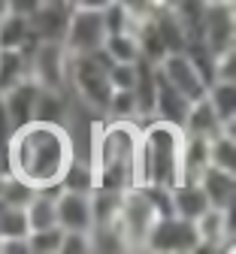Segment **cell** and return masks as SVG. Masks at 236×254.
Masks as SVG:
<instances>
[{"label":"cell","instance_id":"obj_16","mask_svg":"<svg viewBox=\"0 0 236 254\" xmlns=\"http://www.w3.org/2000/svg\"><path fill=\"white\" fill-rule=\"evenodd\" d=\"M188 106H191V100L185 97V94H179L170 82L157 73V85H155V118L182 127L185 115H188Z\"/></svg>","mask_w":236,"mask_h":254},{"label":"cell","instance_id":"obj_2","mask_svg":"<svg viewBox=\"0 0 236 254\" xmlns=\"http://www.w3.org/2000/svg\"><path fill=\"white\" fill-rule=\"evenodd\" d=\"M137 148H140V121L97 118L88 139V167L94 188L124 190L137 185Z\"/></svg>","mask_w":236,"mask_h":254},{"label":"cell","instance_id":"obj_8","mask_svg":"<svg viewBox=\"0 0 236 254\" xmlns=\"http://www.w3.org/2000/svg\"><path fill=\"white\" fill-rule=\"evenodd\" d=\"M200 40L218 58L236 49V3H206L200 18Z\"/></svg>","mask_w":236,"mask_h":254},{"label":"cell","instance_id":"obj_36","mask_svg":"<svg viewBox=\"0 0 236 254\" xmlns=\"http://www.w3.org/2000/svg\"><path fill=\"white\" fill-rule=\"evenodd\" d=\"M203 3H230V0H203Z\"/></svg>","mask_w":236,"mask_h":254},{"label":"cell","instance_id":"obj_23","mask_svg":"<svg viewBox=\"0 0 236 254\" xmlns=\"http://www.w3.org/2000/svg\"><path fill=\"white\" fill-rule=\"evenodd\" d=\"M206 97H209L212 109L218 112L221 124H227V121H236V82H224V79H215V82H209Z\"/></svg>","mask_w":236,"mask_h":254},{"label":"cell","instance_id":"obj_25","mask_svg":"<svg viewBox=\"0 0 236 254\" xmlns=\"http://www.w3.org/2000/svg\"><path fill=\"white\" fill-rule=\"evenodd\" d=\"M103 52L112 58V61H118V64H137L143 55H140V40H137V34H109L106 37V43H103Z\"/></svg>","mask_w":236,"mask_h":254},{"label":"cell","instance_id":"obj_24","mask_svg":"<svg viewBox=\"0 0 236 254\" xmlns=\"http://www.w3.org/2000/svg\"><path fill=\"white\" fill-rule=\"evenodd\" d=\"M209 167L236 173V133L221 127V133L209 139Z\"/></svg>","mask_w":236,"mask_h":254},{"label":"cell","instance_id":"obj_4","mask_svg":"<svg viewBox=\"0 0 236 254\" xmlns=\"http://www.w3.org/2000/svg\"><path fill=\"white\" fill-rule=\"evenodd\" d=\"M112 58L97 49L91 55H70V67H67V88L73 91V97L85 103L97 118L106 115L109 97H112V82H109V67Z\"/></svg>","mask_w":236,"mask_h":254},{"label":"cell","instance_id":"obj_14","mask_svg":"<svg viewBox=\"0 0 236 254\" xmlns=\"http://www.w3.org/2000/svg\"><path fill=\"white\" fill-rule=\"evenodd\" d=\"M200 188H203L209 206H215V209H233L236 206V173L206 167L203 176H200Z\"/></svg>","mask_w":236,"mask_h":254},{"label":"cell","instance_id":"obj_3","mask_svg":"<svg viewBox=\"0 0 236 254\" xmlns=\"http://www.w3.org/2000/svg\"><path fill=\"white\" fill-rule=\"evenodd\" d=\"M182 145L185 130L170 121L152 118L140 127L137 148V185L140 188H163L170 190L182 176Z\"/></svg>","mask_w":236,"mask_h":254},{"label":"cell","instance_id":"obj_26","mask_svg":"<svg viewBox=\"0 0 236 254\" xmlns=\"http://www.w3.org/2000/svg\"><path fill=\"white\" fill-rule=\"evenodd\" d=\"M27 233H30V227H27L24 206H9L0 200V239H18Z\"/></svg>","mask_w":236,"mask_h":254},{"label":"cell","instance_id":"obj_6","mask_svg":"<svg viewBox=\"0 0 236 254\" xmlns=\"http://www.w3.org/2000/svg\"><path fill=\"white\" fill-rule=\"evenodd\" d=\"M106 37L109 30L100 9H82V6L70 9V21H67V30H64V49L70 55H91L97 49H103Z\"/></svg>","mask_w":236,"mask_h":254},{"label":"cell","instance_id":"obj_19","mask_svg":"<svg viewBox=\"0 0 236 254\" xmlns=\"http://www.w3.org/2000/svg\"><path fill=\"white\" fill-rule=\"evenodd\" d=\"M182 130H185V133H191V136H206V139H212L215 133H221V118H218V112L212 109L209 97L191 100Z\"/></svg>","mask_w":236,"mask_h":254},{"label":"cell","instance_id":"obj_35","mask_svg":"<svg viewBox=\"0 0 236 254\" xmlns=\"http://www.w3.org/2000/svg\"><path fill=\"white\" fill-rule=\"evenodd\" d=\"M3 142L6 139H0V167H3ZM0 176H3V170H0Z\"/></svg>","mask_w":236,"mask_h":254},{"label":"cell","instance_id":"obj_28","mask_svg":"<svg viewBox=\"0 0 236 254\" xmlns=\"http://www.w3.org/2000/svg\"><path fill=\"white\" fill-rule=\"evenodd\" d=\"M91 251V233L88 230H64L61 254H88Z\"/></svg>","mask_w":236,"mask_h":254},{"label":"cell","instance_id":"obj_5","mask_svg":"<svg viewBox=\"0 0 236 254\" xmlns=\"http://www.w3.org/2000/svg\"><path fill=\"white\" fill-rule=\"evenodd\" d=\"M160 215L163 212H160V206L152 197L149 188H140V185L124 188L121 200H118V209H115V218H112V227L118 230L124 251H143L146 239H149V233L155 227V221Z\"/></svg>","mask_w":236,"mask_h":254},{"label":"cell","instance_id":"obj_29","mask_svg":"<svg viewBox=\"0 0 236 254\" xmlns=\"http://www.w3.org/2000/svg\"><path fill=\"white\" fill-rule=\"evenodd\" d=\"M115 3L124 6L133 18H140V21H146V18H152L157 9H163L160 0H115Z\"/></svg>","mask_w":236,"mask_h":254},{"label":"cell","instance_id":"obj_21","mask_svg":"<svg viewBox=\"0 0 236 254\" xmlns=\"http://www.w3.org/2000/svg\"><path fill=\"white\" fill-rule=\"evenodd\" d=\"M30 79V61L18 49H0V94H6L18 82Z\"/></svg>","mask_w":236,"mask_h":254},{"label":"cell","instance_id":"obj_10","mask_svg":"<svg viewBox=\"0 0 236 254\" xmlns=\"http://www.w3.org/2000/svg\"><path fill=\"white\" fill-rule=\"evenodd\" d=\"M157 73L179 94H185L188 100H200V97H206V91H209V82L197 70V64L191 61L188 52H166L157 61Z\"/></svg>","mask_w":236,"mask_h":254},{"label":"cell","instance_id":"obj_37","mask_svg":"<svg viewBox=\"0 0 236 254\" xmlns=\"http://www.w3.org/2000/svg\"><path fill=\"white\" fill-rule=\"evenodd\" d=\"M67 3H76V0H67Z\"/></svg>","mask_w":236,"mask_h":254},{"label":"cell","instance_id":"obj_22","mask_svg":"<svg viewBox=\"0 0 236 254\" xmlns=\"http://www.w3.org/2000/svg\"><path fill=\"white\" fill-rule=\"evenodd\" d=\"M24 215H27V227L30 230L55 227L58 224V215H55V190H33V197L24 203Z\"/></svg>","mask_w":236,"mask_h":254},{"label":"cell","instance_id":"obj_20","mask_svg":"<svg viewBox=\"0 0 236 254\" xmlns=\"http://www.w3.org/2000/svg\"><path fill=\"white\" fill-rule=\"evenodd\" d=\"M209 167V139L206 136H191L185 133L182 145V176L179 182H200L203 170Z\"/></svg>","mask_w":236,"mask_h":254},{"label":"cell","instance_id":"obj_31","mask_svg":"<svg viewBox=\"0 0 236 254\" xmlns=\"http://www.w3.org/2000/svg\"><path fill=\"white\" fill-rule=\"evenodd\" d=\"M215 79H224V82H236V49L233 52H224L215 58ZM212 79V82H215Z\"/></svg>","mask_w":236,"mask_h":254},{"label":"cell","instance_id":"obj_11","mask_svg":"<svg viewBox=\"0 0 236 254\" xmlns=\"http://www.w3.org/2000/svg\"><path fill=\"white\" fill-rule=\"evenodd\" d=\"M70 9H73V3H67V0H40V3L27 12L30 34L40 43H64Z\"/></svg>","mask_w":236,"mask_h":254},{"label":"cell","instance_id":"obj_15","mask_svg":"<svg viewBox=\"0 0 236 254\" xmlns=\"http://www.w3.org/2000/svg\"><path fill=\"white\" fill-rule=\"evenodd\" d=\"M37 37L30 34V24H27V12H3L0 15V49H18L24 55H30L37 49Z\"/></svg>","mask_w":236,"mask_h":254},{"label":"cell","instance_id":"obj_1","mask_svg":"<svg viewBox=\"0 0 236 254\" xmlns=\"http://www.w3.org/2000/svg\"><path fill=\"white\" fill-rule=\"evenodd\" d=\"M73 157V139L64 124L27 121L6 136V176L33 190H58Z\"/></svg>","mask_w":236,"mask_h":254},{"label":"cell","instance_id":"obj_13","mask_svg":"<svg viewBox=\"0 0 236 254\" xmlns=\"http://www.w3.org/2000/svg\"><path fill=\"white\" fill-rule=\"evenodd\" d=\"M37 94H40V85L33 82V79H24L15 88H9L6 94H0V97H3V106H6V115H9L12 130H15V127H21V124H27V121H33Z\"/></svg>","mask_w":236,"mask_h":254},{"label":"cell","instance_id":"obj_9","mask_svg":"<svg viewBox=\"0 0 236 254\" xmlns=\"http://www.w3.org/2000/svg\"><path fill=\"white\" fill-rule=\"evenodd\" d=\"M30 61V79L40 88H67V67H70V52L64 49V43H37L27 55Z\"/></svg>","mask_w":236,"mask_h":254},{"label":"cell","instance_id":"obj_33","mask_svg":"<svg viewBox=\"0 0 236 254\" xmlns=\"http://www.w3.org/2000/svg\"><path fill=\"white\" fill-rule=\"evenodd\" d=\"M109 3H115V0H76L73 6H82V9H106Z\"/></svg>","mask_w":236,"mask_h":254},{"label":"cell","instance_id":"obj_18","mask_svg":"<svg viewBox=\"0 0 236 254\" xmlns=\"http://www.w3.org/2000/svg\"><path fill=\"white\" fill-rule=\"evenodd\" d=\"M70 103L73 94L70 88L55 91V88H40L37 94V109H33V121H49V124H64L70 118Z\"/></svg>","mask_w":236,"mask_h":254},{"label":"cell","instance_id":"obj_17","mask_svg":"<svg viewBox=\"0 0 236 254\" xmlns=\"http://www.w3.org/2000/svg\"><path fill=\"white\" fill-rule=\"evenodd\" d=\"M206 209H209V200L203 194V188H200V182H179L170 188V212L173 215L197 221Z\"/></svg>","mask_w":236,"mask_h":254},{"label":"cell","instance_id":"obj_12","mask_svg":"<svg viewBox=\"0 0 236 254\" xmlns=\"http://www.w3.org/2000/svg\"><path fill=\"white\" fill-rule=\"evenodd\" d=\"M55 215L61 230H91V190L76 188H58L55 190Z\"/></svg>","mask_w":236,"mask_h":254},{"label":"cell","instance_id":"obj_34","mask_svg":"<svg viewBox=\"0 0 236 254\" xmlns=\"http://www.w3.org/2000/svg\"><path fill=\"white\" fill-rule=\"evenodd\" d=\"M3 12H9V0H0V15Z\"/></svg>","mask_w":236,"mask_h":254},{"label":"cell","instance_id":"obj_30","mask_svg":"<svg viewBox=\"0 0 236 254\" xmlns=\"http://www.w3.org/2000/svg\"><path fill=\"white\" fill-rule=\"evenodd\" d=\"M109 82L112 88H133V82H137V64H112L109 67Z\"/></svg>","mask_w":236,"mask_h":254},{"label":"cell","instance_id":"obj_32","mask_svg":"<svg viewBox=\"0 0 236 254\" xmlns=\"http://www.w3.org/2000/svg\"><path fill=\"white\" fill-rule=\"evenodd\" d=\"M12 133V124H9V115H6V106H3V97H0V139H6Z\"/></svg>","mask_w":236,"mask_h":254},{"label":"cell","instance_id":"obj_27","mask_svg":"<svg viewBox=\"0 0 236 254\" xmlns=\"http://www.w3.org/2000/svg\"><path fill=\"white\" fill-rule=\"evenodd\" d=\"M61 239H64V230L58 224L43 227V230H30L27 248H30V254H61Z\"/></svg>","mask_w":236,"mask_h":254},{"label":"cell","instance_id":"obj_7","mask_svg":"<svg viewBox=\"0 0 236 254\" xmlns=\"http://www.w3.org/2000/svg\"><path fill=\"white\" fill-rule=\"evenodd\" d=\"M149 251H176V254H191L200 248V236H197V224L188 218H179L173 212H166L155 221V227L146 239Z\"/></svg>","mask_w":236,"mask_h":254}]
</instances>
